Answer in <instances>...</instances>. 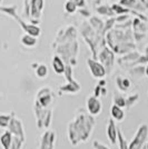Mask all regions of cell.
<instances>
[{
	"label": "cell",
	"instance_id": "33",
	"mask_svg": "<svg viewBox=\"0 0 148 149\" xmlns=\"http://www.w3.org/2000/svg\"><path fill=\"white\" fill-rule=\"evenodd\" d=\"M142 149H147V148H146V145H145V146H144V147H142Z\"/></svg>",
	"mask_w": 148,
	"mask_h": 149
},
{
	"label": "cell",
	"instance_id": "2",
	"mask_svg": "<svg viewBox=\"0 0 148 149\" xmlns=\"http://www.w3.org/2000/svg\"><path fill=\"white\" fill-rule=\"evenodd\" d=\"M148 140V125L142 124L139 125L138 129L136 131L133 140L128 143L129 149H142Z\"/></svg>",
	"mask_w": 148,
	"mask_h": 149
},
{
	"label": "cell",
	"instance_id": "20",
	"mask_svg": "<svg viewBox=\"0 0 148 149\" xmlns=\"http://www.w3.org/2000/svg\"><path fill=\"white\" fill-rule=\"evenodd\" d=\"M97 13H101V15H104V16H112L114 15V9L112 8H109V7L107 6H100L97 8Z\"/></svg>",
	"mask_w": 148,
	"mask_h": 149
},
{
	"label": "cell",
	"instance_id": "16",
	"mask_svg": "<svg viewBox=\"0 0 148 149\" xmlns=\"http://www.w3.org/2000/svg\"><path fill=\"white\" fill-rule=\"evenodd\" d=\"M35 74H36V76H37L38 78H40V79L46 78V77L48 76V68H47V66H46L45 63L38 65L37 67H36V70H35Z\"/></svg>",
	"mask_w": 148,
	"mask_h": 149
},
{
	"label": "cell",
	"instance_id": "13",
	"mask_svg": "<svg viewBox=\"0 0 148 149\" xmlns=\"http://www.w3.org/2000/svg\"><path fill=\"white\" fill-rule=\"evenodd\" d=\"M80 90V86L79 84H71L68 82L67 85L59 87V93H76Z\"/></svg>",
	"mask_w": 148,
	"mask_h": 149
},
{
	"label": "cell",
	"instance_id": "4",
	"mask_svg": "<svg viewBox=\"0 0 148 149\" xmlns=\"http://www.w3.org/2000/svg\"><path fill=\"white\" fill-rule=\"evenodd\" d=\"M99 60L104 65L107 69V74H109L111 69L114 67V61H115V55L109 48L105 47L101 50V52L99 54Z\"/></svg>",
	"mask_w": 148,
	"mask_h": 149
},
{
	"label": "cell",
	"instance_id": "14",
	"mask_svg": "<svg viewBox=\"0 0 148 149\" xmlns=\"http://www.w3.org/2000/svg\"><path fill=\"white\" fill-rule=\"evenodd\" d=\"M0 141H1V145L3 149H10L11 147V141H13V134L11 131L6 130L2 135H1V138H0Z\"/></svg>",
	"mask_w": 148,
	"mask_h": 149
},
{
	"label": "cell",
	"instance_id": "31",
	"mask_svg": "<svg viewBox=\"0 0 148 149\" xmlns=\"http://www.w3.org/2000/svg\"><path fill=\"white\" fill-rule=\"evenodd\" d=\"M145 74H146V76L148 77V66L146 67V70H145Z\"/></svg>",
	"mask_w": 148,
	"mask_h": 149
},
{
	"label": "cell",
	"instance_id": "28",
	"mask_svg": "<svg viewBox=\"0 0 148 149\" xmlns=\"http://www.w3.org/2000/svg\"><path fill=\"white\" fill-rule=\"evenodd\" d=\"M77 5V7H84L85 6V0H71Z\"/></svg>",
	"mask_w": 148,
	"mask_h": 149
},
{
	"label": "cell",
	"instance_id": "22",
	"mask_svg": "<svg viewBox=\"0 0 148 149\" xmlns=\"http://www.w3.org/2000/svg\"><path fill=\"white\" fill-rule=\"evenodd\" d=\"M145 70H146V68H144L142 66H139L137 68L131 69L130 70V74H133L135 78H140V77H142V74H145Z\"/></svg>",
	"mask_w": 148,
	"mask_h": 149
},
{
	"label": "cell",
	"instance_id": "18",
	"mask_svg": "<svg viewBox=\"0 0 148 149\" xmlns=\"http://www.w3.org/2000/svg\"><path fill=\"white\" fill-rule=\"evenodd\" d=\"M13 113H10V115H5V113H2V115H0V127L1 128H3V129H6L9 127V124H10V120L13 118Z\"/></svg>",
	"mask_w": 148,
	"mask_h": 149
},
{
	"label": "cell",
	"instance_id": "19",
	"mask_svg": "<svg viewBox=\"0 0 148 149\" xmlns=\"http://www.w3.org/2000/svg\"><path fill=\"white\" fill-rule=\"evenodd\" d=\"M25 143V139L19 136L13 135V141H11V147L10 149H21L22 143Z\"/></svg>",
	"mask_w": 148,
	"mask_h": 149
},
{
	"label": "cell",
	"instance_id": "23",
	"mask_svg": "<svg viewBox=\"0 0 148 149\" xmlns=\"http://www.w3.org/2000/svg\"><path fill=\"white\" fill-rule=\"evenodd\" d=\"M76 9H77V5L75 3L74 1L68 0L67 2H66V5H65V10L68 13H74L76 11Z\"/></svg>",
	"mask_w": 148,
	"mask_h": 149
},
{
	"label": "cell",
	"instance_id": "7",
	"mask_svg": "<svg viewBox=\"0 0 148 149\" xmlns=\"http://www.w3.org/2000/svg\"><path fill=\"white\" fill-rule=\"evenodd\" d=\"M56 131L46 130L40 138V146L39 149H55Z\"/></svg>",
	"mask_w": 148,
	"mask_h": 149
},
{
	"label": "cell",
	"instance_id": "25",
	"mask_svg": "<svg viewBox=\"0 0 148 149\" xmlns=\"http://www.w3.org/2000/svg\"><path fill=\"white\" fill-rule=\"evenodd\" d=\"M93 148L94 149H110L109 147H107L106 145H104V143L98 141V140H94L93 141Z\"/></svg>",
	"mask_w": 148,
	"mask_h": 149
},
{
	"label": "cell",
	"instance_id": "26",
	"mask_svg": "<svg viewBox=\"0 0 148 149\" xmlns=\"http://www.w3.org/2000/svg\"><path fill=\"white\" fill-rule=\"evenodd\" d=\"M112 9H114V11L116 13H128V10L127 9H125L124 7H120L119 5H114V6L111 7Z\"/></svg>",
	"mask_w": 148,
	"mask_h": 149
},
{
	"label": "cell",
	"instance_id": "10",
	"mask_svg": "<svg viewBox=\"0 0 148 149\" xmlns=\"http://www.w3.org/2000/svg\"><path fill=\"white\" fill-rule=\"evenodd\" d=\"M51 66H52V69L57 74H65L66 71V65H65V60L62 59L61 57H59L58 55L54 56L52 58V61H51Z\"/></svg>",
	"mask_w": 148,
	"mask_h": 149
},
{
	"label": "cell",
	"instance_id": "32",
	"mask_svg": "<svg viewBox=\"0 0 148 149\" xmlns=\"http://www.w3.org/2000/svg\"><path fill=\"white\" fill-rule=\"evenodd\" d=\"M146 148L148 149V140H147V143H146Z\"/></svg>",
	"mask_w": 148,
	"mask_h": 149
},
{
	"label": "cell",
	"instance_id": "5",
	"mask_svg": "<svg viewBox=\"0 0 148 149\" xmlns=\"http://www.w3.org/2000/svg\"><path fill=\"white\" fill-rule=\"evenodd\" d=\"M86 107H87L88 113L91 115V116H97V115H99V113L101 112V110H103V104H101V101L99 100L98 97H96L95 95L87 98Z\"/></svg>",
	"mask_w": 148,
	"mask_h": 149
},
{
	"label": "cell",
	"instance_id": "6",
	"mask_svg": "<svg viewBox=\"0 0 148 149\" xmlns=\"http://www.w3.org/2000/svg\"><path fill=\"white\" fill-rule=\"evenodd\" d=\"M35 101L38 102L43 108L46 109L52 102V93H51V89L50 88H41L38 91Z\"/></svg>",
	"mask_w": 148,
	"mask_h": 149
},
{
	"label": "cell",
	"instance_id": "15",
	"mask_svg": "<svg viewBox=\"0 0 148 149\" xmlns=\"http://www.w3.org/2000/svg\"><path fill=\"white\" fill-rule=\"evenodd\" d=\"M21 44L24 45L27 48H32L37 45V37L35 36H31L29 33H25L22 37H21Z\"/></svg>",
	"mask_w": 148,
	"mask_h": 149
},
{
	"label": "cell",
	"instance_id": "17",
	"mask_svg": "<svg viewBox=\"0 0 148 149\" xmlns=\"http://www.w3.org/2000/svg\"><path fill=\"white\" fill-rule=\"evenodd\" d=\"M114 104L121 107V108H126L127 105V98H125V96L119 93H115L114 95Z\"/></svg>",
	"mask_w": 148,
	"mask_h": 149
},
{
	"label": "cell",
	"instance_id": "9",
	"mask_svg": "<svg viewBox=\"0 0 148 149\" xmlns=\"http://www.w3.org/2000/svg\"><path fill=\"white\" fill-rule=\"evenodd\" d=\"M116 120L114 118L109 119L108 124L106 126V134H107V137L109 139L111 145H116L118 143V129L117 126H116Z\"/></svg>",
	"mask_w": 148,
	"mask_h": 149
},
{
	"label": "cell",
	"instance_id": "29",
	"mask_svg": "<svg viewBox=\"0 0 148 149\" xmlns=\"http://www.w3.org/2000/svg\"><path fill=\"white\" fill-rule=\"evenodd\" d=\"M100 93H101L103 96H106V93H107V89H106V88H101V90H100Z\"/></svg>",
	"mask_w": 148,
	"mask_h": 149
},
{
	"label": "cell",
	"instance_id": "3",
	"mask_svg": "<svg viewBox=\"0 0 148 149\" xmlns=\"http://www.w3.org/2000/svg\"><path fill=\"white\" fill-rule=\"evenodd\" d=\"M87 66L90 70V74L96 79H103L107 74V69L100 61H97L95 59H88Z\"/></svg>",
	"mask_w": 148,
	"mask_h": 149
},
{
	"label": "cell",
	"instance_id": "30",
	"mask_svg": "<svg viewBox=\"0 0 148 149\" xmlns=\"http://www.w3.org/2000/svg\"><path fill=\"white\" fill-rule=\"evenodd\" d=\"M105 84H106V82H105V81H104V80H101V81H100V82H99V85H100L101 87H104V86H105Z\"/></svg>",
	"mask_w": 148,
	"mask_h": 149
},
{
	"label": "cell",
	"instance_id": "21",
	"mask_svg": "<svg viewBox=\"0 0 148 149\" xmlns=\"http://www.w3.org/2000/svg\"><path fill=\"white\" fill-rule=\"evenodd\" d=\"M139 99V95L138 93H135V95H130L129 97H127V105H126V108L130 109L133 106L135 105L136 102Z\"/></svg>",
	"mask_w": 148,
	"mask_h": 149
},
{
	"label": "cell",
	"instance_id": "12",
	"mask_svg": "<svg viewBox=\"0 0 148 149\" xmlns=\"http://www.w3.org/2000/svg\"><path fill=\"white\" fill-rule=\"evenodd\" d=\"M116 85L117 88L121 91V93H126L128 91L131 87V81L129 78L127 77H121V76H118L116 78Z\"/></svg>",
	"mask_w": 148,
	"mask_h": 149
},
{
	"label": "cell",
	"instance_id": "34",
	"mask_svg": "<svg viewBox=\"0 0 148 149\" xmlns=\"http://www.w3.org/2000/svg\"><path fill=\"white\" fill-rule=\"evenodd\" d=\"M99 1H103V0H99Z\"/></svg>",
	"mask_w": 148,
	"mask_h": 149
},
{
	"label": "cell",
	"instance_id": "1",
	"mask_svg": "<svg viewBox=\"0 0 148 149\" xmlns=\"http://www.w3.org/2000/svg\"><path fill=\"white\" fill-rule=\"evenodd\" d=\"M95 126L93 116H88L84 112H79L76 118L68 125V138L73 146L81 141H86L89 138Z\"/></svg>",
	"mask_w": 148,
	"mask_h": 149
},
{
	"label": "cell",
	"instance_id": "8",
	"mask_svg": "<svg viewBox=\"0 0 148 149\" xmlns=\"http://www.w3.org/2000/svg\"><path fill=\"white\" fill-rule=\"evenodd\" d=\"M8 129L11 131L13 135H16V136H19L25 139V129H24L22 121L19 118H16L15 117V113H13V118L10 120V124H9Z\"/></svg>",
	"mask_w": 148,
	"mask_h": 149
},
{
	"label": "cell",
	"instance_id": "24",
	"mask_svg": "<svg viewBox=\"0 0 148 149\" xmlns=\"http://www.w3.org/2000/svg\"><path fill=\"white\" fill-rule=\"evenodd\" d=\"M51 115H52L51 110H48L46 117H45V120H43V127H45V128H48L50 126V123H51Z\"/></svg>",
	"mask_w": 148,
	"mask_h": 149
},
{
	"label": "cell",
	"instance_id": "11",
	"mask_svg": "<svg viewBox=\"0 0 148 149\" xmlns=\"http://www.w3.org/2000/svg\"><path fill=\"white\" fill-rule=\"evenodd\" d=\"M110 115H111V118H114L116 121H123L125 119V116L126 113L124 111V108L117 106L116 104H112L110 107Z\"/></svg>",
	"mask_w": 148,
	"mask_h": 149
},
{
	"label": "cell",
	"instance_id": "27",
	"mask_svg": "<svg viewBox=\"0 0 148 149\" xmlns=\"http://www.w3.org/2000/svg\"><path fill=\"white\" fill-rule=\"evenodd\" d=\"M120 5L125 7H135L136 1L135 0H120Z\"/></svg>",
	"mask_w": 148,
	"mask_h": 149
}]
</instances>
